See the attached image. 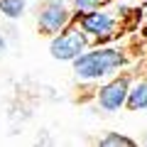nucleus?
I'll use <instances>...</instances> for the list:
<instances>
[{"instance_id": "f257e3e1", "label": "nucleus", "mask_w": 147, "mask_h": 147, "mask_svg": "<svg viewBox=\"0 0 147 147\" xmlns=\"http://www.w3.org/2000/svg\"><path fill=\"white\" fill-rule=\"evenodd\" d=\"M130 64V54L123 47H88L71 61L74 76L79 81H100Z\"/></svg>"}, {"instance_id": "f03ea898", "label": "nucleus", "mask_w": 147, "mask_h": 147, "mask_svg": "<svg viewBox=\"0 0 147 147\" xmlns=\"http://www.w3.org/2000/svg\"><path fill=\"white\" fill-rule=\"evenodd\" d=\"M74 22L93 39V42H105L118 37V32L123 30V17H118L110 10H88V12H74Z\"/></svg>"}, {"instance_id": "7ed1b4c3", "label": "nucleus", "mask_w": 147, "mask_h": 147, "mask_svg": "<svg viewBox=\"0 0 147 147\" xmlns=\"http://www.w3.org/2000/svg\"><path fill=\"white\" fill-rule=\"evenodd\" d=\"M88 47H93V39L71 20V25H66L61 32H57V34L52 37L49 54H52L57 61H74V59L79 57V54H84Z\"/></svg>"}, {"instance_id": "20e7f679", "label": "nucleus", "mask_w": 147, "mask_h": 147, "mask_svg": "<svg viewBox=\"0 0 147 147\" xmlns=\"http://www.w3.org/2000/svg\"><path fill=\"white\" fill-rule=\"evenodd\" d=\"M132 71L130 69H120V74H115L110 81H105L98 91H96V103H98L100 110L105 113H118V110L125 108V98H127V91H130L132 84Z\"/></svg>"}, {"instance_id": "39448f33", "label": "nucleus", "mask_w": 147, "mask_h": 147, "mask_svg": "<svg viewBox=\"0 0 147 147\" xmlns=\"http://www.w3.org/2000/svg\"><path fill=\"white\" fill-rule=\"evenodd\" d=\"M74 10L66 5V0H44L37 10V30L44 37H54L66 25H71Z\"/></svg>"}, {"instance_id": "423d86ee", "label": "nucleus", "mask_w": 147, "mask_h": 147, "mask_svg": "<svg viewBox=\"0 0 147 147\" xmlns=\"http://www.w3.org/2000/svg\"><path fill=\"white\" fill-rule=\"evenodd\" d=\"M125 110H130V113L147 110V76L130 84V91H127V98H125Z\"/></svg>"}, {"instance_id": "0eeeda50", "label": "nucleus", "mask_w": 147, "mask_h": 147, "mask_svg": "<svg viewBox=\"0 0 147 147\" xmlns=\"http://www.w3.org/2000/svg\"><path fill=\"white\" fill-rule=\"evenodd\" d=\"M137 140H132V137L123 135V132H105L103 137L98 140V147H135Z\"/></svg>"}, {"instance_id": "6e6552de", "label": "nucleus", "mask_w": 147, "mask_h": 147, "mask_svg": "<svg viewBox=\"0 0 147 147\" xmlns=\"http://www.w3.org/2000/svg\"><path fill=\"white\" fill-rule=\"evenodd\" d=\"M27 10V0H0V15L7 20H20Z\"/></svg>"}, {"instance_id": "1a4fd4ad", "label": "nucleus", "mask_w": 147, "mask_h": 147, "mask_svg": "<svg viewBox=\"0 0 147 147\" xmlns=\"http://www.w3.org/2000/svg\"><path fill=\"white\" fill-rule=\"evenodd\" d=\"M105 5V0H71V10L74 12H88V10H98Z\"/></svg>"}, {"instance_id": "9d476101", "label": "nucleus", "mask_w": 147, "mask_h": 147, "mask_svg": "<svg viewBox=\"0 0 147 147\" xmlns=\"http://www.w3.org/2000/svg\"><path fill=\"white\" fill-rule=\"evenodd\" d=\"M5 52H7V42H5V37L0 34V57H3Z\"/></svg>"}, {"instance_id": "9b49d317", "label": "nucleus", "mask_w": 147, "mask_h": 147, "mask_svg": "<svg viewBox=\"0 0 147 147\" xmlns=\"http://www.w3.org/2000/svg\"><path fill=\"white\" fill-rule=\"evenodd\" d=\"M142 145H147V135H145V137H142Z\"/></svg>"}]
</instances>
